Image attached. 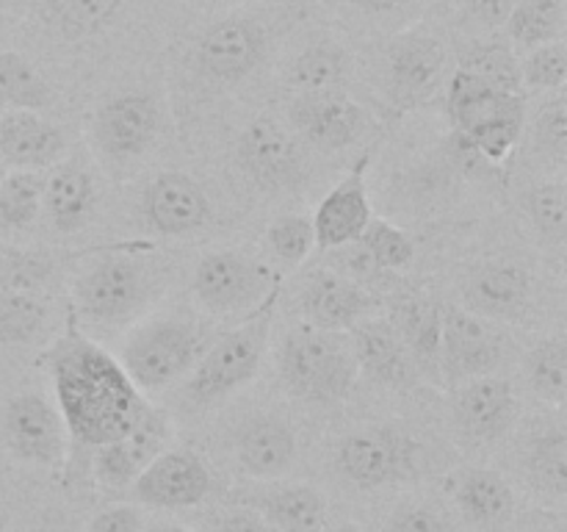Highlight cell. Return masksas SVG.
<instances>
[{
    "label": "cell",
    "mask_w": 567,
    "mask_h": 532,
    "mask_svg": "<svg viewBox=\"0 0 567 532\" xmlns=\"http://www.w3.org/2000/svg\"><path fill=\"white\" fill-rule=\"evenodd\" d=\"M42 364L53 380L55 408L64 419L66 436L83 449L94 452L125 436L150 405L116 355L105 352L72 325L50 344Z\"/></svg>",
    "instance_id": "1"
},
{
    "label": "cell",
    "mask_w": 567,
    "mask_h": 532,
    "mask_svg": "<svg viewBox=\"0 0 567 532\" xmlns=\"http://www.w3.org/2000/svg\"><path fill=\"white\" fill-rule=\"evenodd\" d=\"M446 116L454 153L502 166L524 136L526 92H507L457 66L446 81Z\"/></svg>",
    "instance_id": "2"
},
{
    "label": "cell",
    "mask_w": 567,
    "mask_h": 532,
    "mask_svg": "<svg viewBox=\"0 0 567 532\" xmlns=\"http://www.w3.org/2000/svg\"><path fill=\"white\" fill-rule=\"evenodd\" d=\"M153 244L103 249L72 283L75 314L97 325H122L142 314L164 286L161 264L150 258Z\"/></svg>",
    "instance_id": "3"
},
{
    "label": "cell",
    "mask_w": 567,
    "mask_h": 532,
    "mask_svg": "<svg viewBox=\"0 0 567 532\" xmlns=\"http://www.w3.org/2000/svg\"><path fill=\"white\" fill-rule=\"evenodd\" d=\"M277 303H280V283L255 305L252 314L241 325L227 330L219 341L205 349L203 358L186 375L183 393L188 402L208 408L255 380L266 352H269Z\"/></svg>",
    "instance_id": "4"
},
{
    "label": "cell",
    "mask_w": 567,
    "mask_h": 532,
    "mask_svg": "<svg viewBox=\"0 0 567 532\" xmlns=\"http://www.w3.org/2000/svg\"><path fill=\"white\" fill-rule=\"evenodd\" d=\"M277 375L291 397L313 405H336L352 393L360 371L347 332L302 325L282 338L277 349Z\"/></svg>",
    "instance_id": "5"
},
{
    "label": "cell",
    "mask_w": 567,
    "mask_h": 532,
    "mask_svg": "<svg viewBox=\"0 0 567 532\" xmlns=\"http://www.w3.org/2000/svg\"><path fill=\"white\" fill-rule=\"evenodd\" d=\"M205 349L203 327L177 316H155L127 332L116 360L138 391H161L186 377Z\"/></svg>",
    "instance_id": "6"
},
{
    "label": "cell",
    "mask_w": 567,
    "mask_h": 532,
    "mask_svg": "<svg viewBox=\"0 0 567 532\" xmlns=\"http://www.w3.org/2000/svg\"><path fill=\"white\" fill-rule=\"evenodd\" d=\"M336 466L363 491L399 485L419 477V443L399 427H369L338 443Z\"/></svg>",
    "instance_id": "7"
},
{
    "label": "cell",
    "mask_w": 567,
    "mask_h": 532,
    "mask_svg": "<svg viewBox=\"0 0 567 532\" xmlns=\"http://www.w3.org/2000/svg\"><path fill=\"white\" fill-rule=\"evenodd\" d=\"M280 275L236 249H216L203 255L194 266L192 291L205 310L216 316H230L252 310Z\"/></svg>",
    "instance_id": "8"
},
{
    "label": "cell",
    "mask_w": 567,
    "mask_h": 532,
    "mask_svg": "<svg viewBox=\"0 0 567 532\" xmlns=\"http://www.w3.org/2000/svg\"><path fill=\"white\" fill-rule=\"evenodd\" d=\"M0 438L17 460L42 469L64 463L70 449V436L59 408L39 391H22L6 402Z\"/></svg>",
    "instance_id": "9"
},
{
    "label": "cell",
    "mask_w": 567,
    "mask_h": 532,
    "mask_svg": "<svg viewBox=\"0 0 567 532\" xmlns=\"http://www.w3.org/2000/svg\"><path fill=\"white\" fill-rule=\"evenodd\" d=\"M504 360V338L491 319L446 305L441 325V382L446 388L493 375Z\"/></svg>",
    "instance_id": "10"
},
{
    "label": "cell",
    "mask_w": 567,
    "mask_h": 532,
    "mask_svg": "<svg viewBox=\"0 0 567 532\" xmlns=\"http://www.w3.org/2000/svg\"><path fill=\"white\" fill-rule=\"evenodd\" d=\"M172 441V419L155 405H147L136 424L125 436L103 443L92 454V471L97 485L109 491L131 488L133 480L158 458Z\"/></svg>",
    "instance_id": "11"
},
{
    "label": "cell",
    "mask_w": 567,
    "mask_h": 532,
    "mask_svg": "<svg viewBox=\"0 0 567 532\" xmlns=\"http://www.w3.org/2000/svg\"><path fill=\"white\" fill-rule=\"evenodd\" d=\"M446 72L449 55L441 39L410 31L391 42L385 61L388 94L402 109L426 103L446 89Z\"/></svg>",
    "instance_id": "12"
},
{
    "label": "cell",
    "mask_w": 567,
    "mask_h": 532,
    "mask_svg": "<svg viewBox=\"0 0 567 532\" xmlns=\"http://www.w3.org/2000/svg\"><path fill=\"white\" fill-rule=\"evenodd\" d=\"M158 125L161 111L153 94L127 92L120 98H111L109 103L94 111L92 122H89V139L97 147V153H105L116 161H127L138 158L153 147Z\"/></svg>",
    "instance_id": "13"
},
{
    "label": "cell",
    "mask_w": 567,
    "mask_h": 532,
    "mask_svg": "<svg viewBox=\"0 0 567 532\" xmlns=\"http://www.w3.org/2000/svg\"><path fill=\"white\" fill-rule=\"evenodd\" d=\"M269 37L260 22L249 17H227L214 22L194 48V64L205 78L219 83H238L258 70Z\"/></svg>",
    "instance_id": "14"
},
{
    "label": "cell",
    "mask_w": 567,
    "mask_h": 532,
    "mask_svg": "<svg viewBox=\"0 0 567 532\" xmlns=\"http://www.w3.org/2000/svg\"><path fill=\"white\" fill-rule=\"evenodd\" d=\"M288 116H291L293 131L302 133L305 142L324 153L352 147L365 136L371 125L369 111L341 89L297 94L293 103L288 105Z\"/></svg>",
    "instance_id": "15"
},
{
    "label": "cell",
    "mask_w": 567,
    "mask_h": 532,
    "mask_svg": "<svg viewBox=\"0 0 567 532\" xmlns=\"http://www.w3.org/2000/svg\"><path fill=\"white\" fill-rule=\"evenodd\" d=\"M454 424L471 447H487L509 432L518 416V393L504 377L485 375L452 388Z\"/></svg>",
    "instance_id": "16"
},
{
    "label": "cell",
    "mask_w": 567,
    "mask_h": 532,
    "mask_svg": "<svg viewBox=\"0 0 567 532\" xmlns=\"http://www.w3.org/2000/svg\"><path fill=\"white\" fill-rule=\"evenodd\" d=\"M371 158H374V147L360 155L358 164L316 205L313 216H310L316 231V247L330 249L332 253V249L347 247V244H354L363 236L365 225L374 216L369 197Z\"/></svg>",
    "instance_id": "17"
},
{
    "label": "cell",
    "mask_w": 567,
    "mask_h": 532,
    "mask_svg": "<svg viewBox=\"0 0 567 532\" xmlns=\"http://www.w3.org/2000/svg\"><path fill=\"white\" fill-rule=\"evenodd\" d=\"M214 488L208 466L188 449H164L142 474L133 480V499L147 508L177 510L194 508Z\"/></svg>",
    "instance_id": "18"
},
{
    "label": "cell",
    "mask_w": 567,
    "mask_h": 532,
    "mask_svg": "<svg viewBox=\"0 0 567 532\" xmlns=\"http://www.w3.org/2000/svg\"><path fill=\"white\" fill-rule=\"evenodd\" d=\"M299 310L305 316V325L319 327V330L349 332L358 321L374 314L377 299L354 277L321 266L305 277V286L299 291Z\"/></svg>",
    "instance_id": "19"
},
{
    "label": "cell",
    "mask_w": 567,
    "mask_h": 532,
    "mask_svg": "<svg viewBox=\"0 0 567 532\" xmlns=\"http://www.w3.org/2000/svg\"><path fill=\"white\" fill-rule=\"evenodd\" d=\"M238 166L260 188L297 186L302 177V153L291 133L271 116H258L238 139Z\"/></svg>",
    "instance_id": "20"
},
{
    "label": "cell",
    "mask_w": 567,
    "mask_h": 532,
    "mask_svg": "<svg viewBox=\"0 0 567 532\" xmlns=\"http://www.w3.org/2000/svg\"><path fill=\"white\" fill-rule=\"evenodd\" d=\"M349 347H352L354 364L360 375L388 388H413L419 386L421 375L410 358L408 347L393 330L388 316H365L363 321L349 330Z\"/></svg>",
    "instance_id": "21"
},
{
    "label": "cell",
    "mask_w": 567,
    "mask_h": 532,
    "mask_svg": "<svg viewBox=\"0 0 567 532\" xmlns=\"http://www.w3.org/2000/svg\"><path fill=\"white\" fill-rule=\"evenodd\" d=\"M144 216L161 236H188L210 222L208 194L186 172H161L144 188Z\"/></svg>",
    "instance_id": "22"
},
{
    "label": "cell",
    "mask_w": 567,
    "mask_h": 532,
    "mask_svg": "<svg viewBox=\"0 0 567 532\" xmlns=\"http://www.w3.org/2000/svg\"><path fill=\"white\" fill-rule=\"evenodd\" d=\"M64 133L37 111H0V164L44 172L64 158Z\"/></svg>",
    "instance_id": "23"
},
{
    "label": "cell",
    "mask_w": 567,
    "mask_h": 532,
    "mask_svg": "<svg viewBox=\"0 0 567 532\" xmlns=\"http://www.w3.org/2000/svg\"><path fill=\"white\" fill-rule=\"evenodd\" d=\"M465 310L491 321L524 319L532 299V275L518 264H482L463 288Z\"/></svg>",
    "instance_id": "24"
},
{
    "label": "cell",
    "mask_w": 567,
    "mask_h": 532,
    "mask_svg": "<svg viewBox=\"0 0 567 532\" xmlns=\"http://www.w3.org/2000/svg\"><path fill=\"white\" fill-rule=\"evenodd\" d=\"M97 205V183L86 164L61 158L44 170L42 211L55 233H78L89 222Z\"/></svg>",
    "instance_id": "25"
},
{
    "label": "cell",
    "mask_w": 567,
    "mask_h": 532,
    "mask_svg": "<svg viewBox=\"0 0 567 532\" xmlns=\"http://www.w3.org/2000/svg\"><path fill=\"white\" fill-rule=\"evenodd\" d=\"M238 469L255 480H277L286 474L297 458V436L291 424L277 416H255L238 430L236 443Z\"/></svg>",
    "instance_id": "26"
},
{
    "label": "cell",
    "mask_w": 567,
    "mask_h": 532,
    "mask_svg": "<svg viewBox=\"0 0 567 532\" xmlns=\"http://www.w3.org/2000/svg\"><path fill=\"white\" fill-rule=\"evenodd\" d=\"M388 321L408 347L421 380L441 382L443 305L430 297H421V294H408L391 305Z\"/></svg>",
    "instance_id": "27"
},
{
    "label": "cell",
    "mask_w": 567,
    "mask_h": 532,
    "mask_svg": "<svg viewBox=\"0 0 567 532\" xmlns=\"http://www.w3.org/2000/svg\"><path fill=\"white\" fill-rule=\"evenodd\" d=\"M277 532H324L327 499L310 485H280L244 499Z\"/></svg>",
    "instance_id": "28"
},
{
    "label": "cell",
    "mask_w": 567,
    "mask_h": 532,
    "mask_svg": "<svg viewBox=\"0 0 567 532\" xmlns=\"http://www.w3.org/2000/svg\"><path fill=\"white\" fill-rule=\"evenodd\" d=\"M454 502L465 521L476 526H502L515 513V493L498 471L471 469L457 477Z\"/></svg>",
    "instance_id": "29"
},
{
    "label": "cell",
    "mask_w": 567,
    "mask_h": 532,
    "mask_svg": "<svg viewBox=\"0 0 567 532\" xmlns=\"http://www.w3.org/2000/svg\"><path fill=\"white\" fill-rule=\"evenodd\" d=\"M352 72V55L336 42H316L305 48L288 66V86L297 94L338 92Z\"/></svg>",
    "instance_id": "30"
},
{
    "label": "cell",
    "mask_w": 567,
    "mask_h": 532,
    "mask_svg": "<svg viewBox=\"0 0 567 532\" xmlns=\"http://www.w3.org/2000/svg\"><path fill=\"white\" fill-rule=\"evenodd\" d=\"M55 103L53 86L17 50H0V111L44 114Z\"/></svg>",
    "instance_id": "31"
},
{
    "label": "cell",
    "mask_w": 567,
    "mask_h": 532,
    "mask_svg": "<svg viewBox=\"0 0 567 532\" xmlns=\"http://www.w3.org/2000/svg\"><path fill=\"white\" fill-rule=\"evenodd\" d=\"M565 0H518L507 17V39L515 50H535L565 39Z\"/></svg>",
    "instance_id": "32"
},
{
    "label": "cell",
    "mask_w": 567,
    "mask_h": 532,
    "mask_svg": "<svg viewBox=\"0 0 567 532\" xmlns=\"http://www.w3.org/2000/svg\"><path fill=\"white\" fill-rule=\"evenodd\" d=\"M44 172L6 170L0 181V236L25 233L42 216Z\"/></svg>",
    "instance_id": "33"
},
{
    "label": "cell",
    "mask_w": 567,
    "mask_h": 532,
    "mask_svg": "<svg viewBox=\"0 0 567 532\" xmlns=\"http://www.w3.org/2000/svg\"><path fill=\"white\" fill-rule=\"evenodd\" d=\"M526 477L540 497L563 502L567 493V436L565 430H546L526 449Z\"/></svg>",
    "instance_id": "34"
},
{
    "label": "cell",
    "mask_w": 567,
    "mask_h": 532,
    "mask_svg": "<svg viewBox=\"0 0 567 532\" xmlns=\"http://www.w3.org/2000/svg\"><path fill=\"white\" fill-rule=\"evenodd\" d=\"M44 9L64 37L89 39L114 25L122 0H44Z\"/></svg>",
    "instance_id": "35"
},
{
    "label": "cell",
    "mask_w": 567,
    "mask_h": 532,
    "mask_svg": "<svg viewBox=\"0 0 567 532\" xmlns=\"http://www.w3.org/2000/svg\"><path fill=\"white\" fill-rule=\"evenodd\" d=\"M529 386L543 402L565 405L567 397V338L563 332L537 344L526 358Z\"/></svg>",
    "instance_id": "36"
},
{
    "label": "cell",
    "mask_w": 567,
    "mask_h": 532,
    "mask_svg": "<svg viewBox=\"0 0 567 532\" xmlns=\"http://www.w3.org/2000/svg\"><path fill=\"white\" fill-rule=\"evenodd\" d=\"M55 266L59 260L48 249L17 247L0 238V291L37 294L53 277Z\"/></svg>",
    "instance_id": "37"
},
{
    "label": "cell",
    "mask_w": 567,
    "mask_h": 532,
    "mask_svg": "<svg viewBox=\"0 0 567 532\" xmlns=\"http://www.w3.org/2000/svg\"><path fill=\"white\" fill-rule=\"evenodd\" d=\"M48 325V303L33 291H0V344L20 347L37 341Z\"/></svg>",
    "instance_id": "38"
},
{
    "label": "cell",
    "mask_w": 567,
    "mask_h": 532,
    "mask_svg": "<svg viewBox=\"0 0 567 532\" xmlns=\"http://www.w3.org/2000/svg\"><path fill=\"white\" fill-rule=\"evenodd\" d=\"M526 214H529L532 227L537 231L540 242L557 255H563L567 227V186L563 177L532 188L526 194Z\"/></svg>",
    "instance_id": "39"
},
{
    "label": "cell",
    "mask_w": 567,
    "mask_h": 532,
    "mask_svg": "<svg viewBox=\"0 0 567 532\" xmlns=\"http://www.w3.org/2000/svg\"><path fill=\"white\" fill-rule=\"evenodd\" d=\"M358 244L360 249L369 255V260L374 264L377 272L408 269L415 258L413 236H410L404 227H399L396 222L377 219V216H371V222L365 225Z\"/></svg>",
    "instance_id": "40"
},
{
    "label": "cell",
    "mask_w": 567,
    "mask_h": 532,
    "mask_svg": "<svg viewBox=\"0 0 567 532\" xmlns=\"http://www.w3.org/2000/svg\"><path fill=\"white\" fill-rule=\"evenodd\" d=\"M463 70L507 92H524L520 86V55L509 42H480L460 55Z\"/></svg>",
    "instance_id": "41"
},
{
    "label": "cell",
    "mask_w": 567,
    "mask_h": 532,
    "mask_svg": "<svg viewBox=\"0 0 567 532\" xmlns=\"http://www.w3.org/2000/svg\"><path fill=\"white\" fill-rule=\"evenodd\" d=\"M567 83V48L565 39L551 44H540L535 50H526L520 59V86L524 92L554 94L565 92Z\"/></svg>",
    "instance_id": "42"
},
{
    "label": "cell",
    "mask_w": 567,
    "mask_h": 532,
    "mask_svg": "<svg viewBox=\"0 0 567 532\" xmlns=\"http://www.w3.org/2000/svg\"><path fill=\"white\" fill-rule=\"evenodd\" d=\"M266 247L280 264L297 266L316 247L313 219L308 214H282L266 227Z\"/></svg>",
    "instance_id": "43"
},
{
    "label": "cell",
    "mask_w": 567,
    "mask_h": 532,
    "mask_svg": "<svg viewBox=\"0 0 567 532\" xmlns=\"http://www.w3.org/2000/svg\"><path fill=\"white\" fill-rule=\"evenodd\" d=\"M532 144L540 155L565 161L567 153V100L565 92H554L532 122Z\"/></svg>",
    "instance_id": "44"
},
{
    "label": "cell",
    "mask_w": 567,
    "mask_h": 532,
    "mask_svg": "<svg viewBox=\"0 0 567 532\" xmlns=\"http://www.w3.org/2000/svg\"><path fill=\"white\" fill-rule=\"evenodd\" d=\"M388 532H454L452 521L426 504H404L388 521Z\"/></svg>",
    "instance_id": "45"
},
{
    "label": "cell",
    "mask_w": 567,
    "mask_h": 532,
    "mask_svg": "<svg viewBox=\"0 0 567 532\" xmlns=\"http://www.w3.org/2000/svg\"><path fill=\"white\" fill-rule=\"evenodd\" d=\"M86 532H144V519L133 504H111L89 521Z\"/></svg>",
    "instance_id": "46"
},
{
    "label": "cell",
    "mask_w": 567,
    "mask_h": 532,
    "mask_svg": "<svg viewBox=\"0 0 567 532\" xmlns=\"http://www.w3.org/2000/svg\"><path fill=\"white\" fill-rule=\"evenodd\" d=\"M460 3H463V14L476 25L502 28L518 0H460Z\"/></svg>",
    "instance_id": "47"
},
{
    "label": "cell",
    "mask_w": 567,
    "mask_h": 532,
    "mask_svg": "<svg viewBox=\"0 0 567 532\" xmlns=\"http://www.w3.org/2000/svg\"><path fill=\"white\" fill-rule=\"evenodd\" d=\"M214 532H277L266 519H260L252 510H233L216 521Z\"/></svg>",
    "instance_id": "48"
},
{
    "label": "cell",
    "mask_w": 567,
    "mask_h": 532,
    "mask_svg": "<svg viewBox=\"0 0 567 532\" xmlns=\"http://www.w3.org/2000/svg\"><path fill=\"white\" fill-rule=\"evenodd\" d=\"M343 3L354 6V9L371 17H393L404 14V11L415 9V6H424L426 0H343Z\"/></svg>",
    "instance_id": "49"
},
{
    "label": "cell",
    "mask_w": 567,
    "mask_h": 532,
    "mask_svg": "<svg viewBox=\"0 0 567 532\" xmlns=\"http://www.w3.org/2000/svg\"><path fill=\"white\" fill-rule=\"evenodd\" d=\"M17 14H20V0H0V33L11 25Z\"/></svg>",
    "instance_id": "50"
},
{
    "label": "cell",
    "mask_w": 567,
    "mask_h": 532,
    "mask_svg": "<svg viewBox=\"0 0 567 532\" xmlns=\"http://www.w3.org/2000/svg\"><path fill=\"white\" fill-rule=\"evenodd\" d=\"M150 532H192V530H186V526H181V524H158V526H153Z\"/></svg>",
    "instance_id": "51"
},
{
    "label": "cell",
    "mask_w": 567,
    "mask_h": 532,
    "mask_svg": "<svg viewBox=\"0 0 567 532\" xmlns=\"http://www.w3.org/2000/svg\"><path fill=\"white\" fill-rule=\"evenodd\" d=\"M332 532H365V530L360 524H354V521H343V524H338Z\"/></svg>",
    "instance_id": "52"
},
{
    "label": "cell",
    "mask_w": 567,
    "mask_h": 532,
    "mask_svg": "<svg viewBox=\"0 0 567 532\" xmlns=\"http://www.w3.org/2000/svg\"><path fill=\"white\" fill-rule=\"evenodd\" d=\"M221 3H227V6H238V3H252V0H221Z\"/></svg>",
    "instance_id": "53"
},
{
    "label": "cell",
    "mask_w": 567,
    "mask_h": 532,
    "mask_svg": "<svg viewBox=\"0 0 567 532\" xmlns=\"http://www.w3.org/2000/svg\"><path fill=\"white\" fill-rule=\"evenodd\" d=\"M3 175H6V166L0 164V181H3Z\"/></svg>",
    "instance_id": "54"
}]
</instances>
